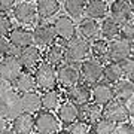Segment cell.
<instances>
[{
    "instance_id": "6da1fadb",
    "label": "cell",
    "mask_w": 134,
    "mask_h": 134,
    "mask_svg": "<svg viewBox=\"0 0 134 134\" xmlns=\"http://www.w3.org/2000/svg\"><path fill=\"white\" fill-rule=\"evenodd\" d=\"M66 42V60L70 63H76L85 60L86 55L90 54V43L85 37H79V36H73V37L64 40Z\"/></svg>"
},
{
    "instance_id": "bcb514c9",
    "label": "cell",
    "mask_w": 134,
    "mask_h": 134,
    "mask_svg": "<svg viewBox=\"0 0 134 134\" xmlns=\"http://www.w3.org/2000/svg\"><path fill=\"white\" fill-rule=\"evenodd\" d=\"M54 134H67V133H66V131H55Z\"/></svg>"
},
{
    "instance_id": "30bf717a",
    "label": "cell",
    "mask_w": 134,
    "mask_h": 134,
    "mask_svg": "<svg viewBox=\"0 0 134 134\" xmlns=\"http://www.w3.org/2000/svg\"><path fill=\"white\" fill-rule=\"evenodd\" d=\"M14 18L18 21L19 24L24 25H30L34 23V19L37 16V12H36V6L29 2V0H24L18 5L14 6Z\"/></svg>"
},
{
    "instance_id": "e575fe53",
    "label": "cell",
    "mask_w": 134,
    "mask_h": 134,
    "mask_svg": "<svg viewBox=\"0 0 134 134\" xmlns=\"http://www.w3.org/2000/svg\"><path fill=\"white\" fill-rule=\"evenodd\" d=\"M119 36L122 39H127L128 42L134 40V23L131 19L119 25Z\"/></svg>"
},
{
    "instance_id": "836d02e7",
    "label": "cell",
    "mask_w": 134,
    "mask_h": 134,
    "mask_svg": "<svg viewBox=\"0 0 134 134\" xmlns=\"http://www.w3.org/2000/svg\"><path fill=\"white\" fill-rule=\"evenodd\" d=\"M66 133L67 134H90L91 133V128H90V125L86 124V122H83L81 119H76L75 122L67 125Z\"/></svg>"
},
{
    "instance_id": "f1b7e54d",
    "label": "cell",
    "mask_w": 134,
    "mask_h": 134,
    "mask_svg": "<svg viewBox=\"0 0 134 134\" xmlns=\"http://www.w3.org/2000/svg\"><path fill=\"white\" fill-rule=\"evenodd\" d=\"M91 52L100 63L109 61V42L106 39L94 40V43L91 45Z\"/></svg>"
},
{
    "instance_id": "1f68e13d",
    "label": "cell",
    "mask_w": 134,
    "mask_h": 134,
    "mask_svg": "<svg viewBox=\"0 0 134 134\" xmlns=\"http://www.w3.org/2000/svg\"><path fill=\"white\" fill-rule=\"evenodd\" d=\"M85 0H66L64 9L72 18H79L85 14Z\"/></svg>"
},
{
    "instance_id": "9a60e30c",
    "label": "cell",
    "mask_w": 134,
    "mask_h": 134,
    "mask_svg": "<svg viewBox=\"0 0 134 134\" xmlns=\"http://www.w3.org/2000/svg\"><path fill=\"white\" fill-rule=\"evenodd\" d=\"M91 98L94 100V103L100 106L107 104L110 100L115 98V94H113V86L110 85L109 82H97L94 83L91 90Z\"/></svg>"
},
{
    "instance_id": "d4e9b609",
    "label": "cell",
    "mask_w": 134,
    "mask_h": 134,
    "mask_svg": "<svg viewBox=\"0 0 134 134\" xmlns=\"http://www.w3.org/2000/svg\"><path fill=\"white\" fill-rule=\"evenodd\" d=\"M113 94L118 100L127 101L134 97V83L130 79H122L121 77L118 82H115L113 86Z\"/></svg>"
},
{
    "instance_id": "60d3db41",
    "label": "cell",
    "mask_w": 134,
    "mask_h": 134,
    "mask_svg": "<svg viewBox=\"0 0 134 134\" xmlns=\"http://www.w3.org/2000/svg\"><path fill=\"white\" fill-rule=\"evenodd\" d=\"M10 90H14V82L8 81V79L0 76V94H2V92H8V91H10Z\"/></svg>"
},
{
    "instance_id": "4316f807",
    "label": "cell",
    "mask_w": 134,
    "mask_h": 134,
    "mask_svg": "<svg viewBox=\"0 0 134 134\" xmlns=\"http://www.w3.org/2000/svg\"><path fill=\"white\" fill-rule=\"evenodd\" d=\"M79 33L85 39H94L100 33V24L97 23V19L86 16L79 23Z\"/></svg>"
},
{
    "instance_id": "44dd1931",
    "label": "cell",
    "mask_w": 134,
    "mask_h": 134,
    "mask_svg": "<svg viewBox=\"0 0 134 134\" xmlns=\"http://www.w3.org/2000/svg\"><path fill=\"white\" fill-rule=\"evenodd\" d=\"M36 79L34 75L30 72H21L14 81V90L16 92H29V91H36Z\"/></svg>"
},
{
    "instance_id": "d6986e66",
    "label": "cell",
    "mask_w": 134,
    "mask_h": 134,
    "mask_svg": "<svg viewBox=\"0 0 134 134\" xmlns=\"http://www.w3.org/2000/svg\"><path fill=\"white\" fill-rule=\"evenodd\" d=\"M10 125L16 134H29L34 131V116L33 113L23 112L14 119H10Z\"/></svg>"
},
{
    "instance_id": "ffe728a7",
    "label": "cell",
    "mask_w": 134,
    "mask_h": 134,
    "mask_svg": "<svg viewBox=\"0 0 134 134\" xmlns=\"http://www.w3.org/2000/svg\"><path fill=\"white\" fill-rule=\"evenodd\" d=\"M57 118L63 124H72L76 119H79V107L73 104L72 101H66L57 107Z\"/></svg>"
},
{
    "instance_id": "681fc988",
    "label": "cell",
    "mask_w": 134,
    "mask_h": 134,
    "mask_svg": "<svg viewBox=\"0 0 134 134\" xmlns=\"http://www.w3.org/2000/svg\"><path fill=\"white\" fill-rule=\"evenodd\" d=\"M131 79H133V83H134V77H131Z\"/></svg>"
},
{
    "instance_id": "4fadbf2b",
    "label": "cell",
    "mask_w": 134,
    "mask_h": 134,
    "mask_svg": "<svg viewBox=\"0 0 134 134\" xmlns=\"http://www.w3.org/2000/svg\"><path fill=\"white\" fill-rule=\"evenodd\" d=\"M31 33H33V43H36V46H39V48L40 46L46 48L51 43L55 42V39H57V34L54 31L52 25H49V24L36 25Z\"/></svg>"
},
{
    "instance_id": "ac0fdd59",
    "label": "cell",
    "mask_w": 134,
    "mask_h": 134,
    "mask_svg": "<svg viewBox=\"0 0 134 134\" xmlns=\"http://www.w3.org/2000/svg\"><path fill=\"white\" fill-rule=\"evenodd\" d=\"M100 118H103V106L90 101L83 106H79V119L88 125L96 124Z\"/></svg>"
},
{
    "instance_id": "cb8c5ba5",
    "label": "cell",
    "mask_w": 134,
    "mask_h": 134,
    "mask_svg": "<svg viewBox=\"0 0 134 134\" xmlns=\"http://www.w3.org/2000/svg\"><path fill=\"white\" fill-rule=\"evenodd\" d=\"M36 12L37 16L42 19H48L60 10V2L58 0H37L36 2Z\"/></svg>"
},
{
    "instance_id": "7402d4cb",
    "label": "cell",
    "mask_w": 134,
    "mask_h": 134,
    "mask_svg": "<svg viewBox=\"0 0 134 134\" xmlns=\"http://www.w3.org/2000/svg\"><path fill=\"white\" fill-rule=\"evenodd\" d=\"M21 106L23 110L27 113H37L39 110L42 109V103H40V96L36 91H29V92H23L21 96Z\"/></svg>"
},
{
    "instance_id": "4dcf8cb0",
    "label": "cell",
    "mask_w": 134,
    "mask_h": 134,
    "mask_svg": "<svg viewBox=\"0 0 134 134\" xmlns=\"http://www.w3.org/2000/svg\"><path fill=\"white\" fill-rule=\"evenodd\" d=\"M100 31L104 39H115L119 36V24L113 18H103V23L100 25Z\"/></svg>"
},
{
    "instance_id": "7c38bea8",
    "label": "cell",
    "mask_w": 134,
    "mask_h": 134,
    "mask_svg": "<svg viewBox=\"0 0 134 134\" xmlns=\"http://www.w3.org/2000/svg\"><path fill=\"white\" fill-rule=\"evenodd\" d=\"M52 29L57 34V37L67 40V39L73 37L76 34V25L75 21L72 19V16H67V15H60L55 18L52 24Z\"/></svg>"
},
{
    "instance_id": "8992f818",
    "label": "cell",
    "mask_w": 134,
    "mask_h": 134,
    "mask_svg": "<svg viewBox=\"0 0 134 134\" xmlns=\"http://www.w3.org/2000/svg\"><path fill=\"white\" fill-rule=\"evenodd\" d=\"M103 116L115 124H119L128 119V107L122 100H110L107 104L103 106Z\"/></svg>"
},
{
    "instance_id": "7bdbcfd3",
    "label": "cell",
    "mask_w": 134,
    "mask_h": 134,
    "mask_svg": "<svg viewBox=\"0 0 134 134\" xmlns=\"http://www.w3.org/2000/svg\"><path fill=\"white\" fill-rule=\"evenodd\" d=\"M0 134H16L12 128H8V127H5V128L0 130Z\"/></svg>"
},
{
    "instance_id": "d590c367",
    "label": "cell",
    "mask_w": 134,
    "mask_h": 134,
    "mask_svg": "<svg viewBox=\"0 0 134 134\" xmlns=\"http://www.w3.org/2000/svg\"><path fill=\"white\" fill-rule=\"evenodd\" d=\"M19 49L15 48L14 45H10L8 37H0V58L5 55H18Z\"/></svg>"
},
{
    "instance_id": "c3c4849f",
    "label": "cell",
    "mask_w": 134,
    "mask_h": 134,
    "mask_svg": "<svg viewBox=\"0 0 134 134\" xmlns=\"http://www.w3.org/2000/svg\"><path fill=\"white\" fill-rule=\"evenodd\" d=\"M104 2H112V0H104Z\"/></svg>"
},
{
    "instance_id": "f6af8a7d",
    "label": "cell",
    "mask_w": 134,
    "mask_h": 134,
    "mask_svg": "<svg viewBox=\"0 0 134 134\" xmlns=\"http://www.w3.org/2000/svg\"><path fill=\"white\" fill-rule=\"evenodd\" d=\"M130 6H131V10H133V15H134V0L130 2Z\"/></svg>"
},
{
    "instance_id": "603a6c76",
    "label": "cell",
    "mask_w": 134,
    "mask_h": 134,
    "mask_svg": "<svg viewBox=\"0 0 134 134\" xmlns=\"http://www.w3.org/2000/svg\"><path fill=\"white\" fill-rule=\"evenodd\" d=\"M66 60V49L60 43H51L49 46H46L45 51V61L52 64V66H60L63 61Z\"/></svg>"
},
{
    "instance_id": "d6a6232c",
    "label": "cell",
    "mask_w": 134,
    "mask_h": 134,
    "mask_svg": "<svg viewBox=\"0 0 134 134\" xmlns=\"http://www.w3.org/2000/svg\"><path fill=\"white\" fill-rule=\"evenodd\" d=\"M115 122H112V121L106 119L104 116L100 118V119L97 121L96 124H92V131L94 134H110L115 128Z\"/></svg>"
},
{
    "instance_id": "8fae6325",
    "label": "cell",
    "mask_w": 134,
    "mask_h": 134,
    "mask_svg": "<svg viewBox=\"0 0 134 134\" xmlns=\"http://www.w3.org/2000/svg\"><path fill=\"white\" fill-rule=\"evenodd\" d=\"M23 72V66L18 61L16 55H5L0 58V76L8 79V81H15V77Z\"/></svg>"
},
{
    "instance_id": "f907efd6",
    "label": "cell",
    "mask_w": 134,
    "mask_h": 134,
    "mask_svg": "<svg viewBox=\"0 0 134 134\" xmlns=\"http://www.w3.org/2000/svg\"><path fill=\"white\" fill-rule=\"evenodd\" d=\"M29 134H33V133H29Z\"/></svg>"
},
{
    "instance_id": "f35d334b",
    "label": "cell",
    "mask_w": 134,
    "mask_h": 134,
    "mask_svg": "<svg viewBox=\"0 0 134 134\" xmlns=\"http://www.w3.org/2000/svg\"><path fill=\"white\" fill-rule=\"evenodd\" d=\"M110 134H134V125L130 122H119L118 125H115V128Z\"/></svg>"
},
{
    "instance_id": "3957f363",
    "label": "cell",
    "mask_w": 134,
    "mask_h": 134,
    "mask_svg": "<svg viewBox=\"0 0 134 134\" xmlns=\"http://www.w3.org/2000/svg\"><path fill=\"white\" fill-rule=\"evenodd\" d=\"M36 79V85L39 90H51L57 86V73H55V66L49 63H42L36 67V72L33 73Z\"/></svg>"
},
{
    "instance_id": "8d00e7d4",
    "label": "cell",
    "mask_w": 134,
    "mask_h": 134,
    "mask_svg": "<svg viewBox=\"0 0 134 134\" xmlns=\"http://www.w3.org/2000/svg\"><path fill=\"white\" fill-rule=\"evenodd\" d=\"M12 27L14 25H12V21L9 16L5 14H0V37H6Z\"/></svg>"
},
{
    "instance_id": "277c9868",
    "label": "cell",
    "mask_w": 134,
    "mask_h": 134,
    "mask_svg": "<svg viewBox=\"0 0 134 134\" xmlns=\"http://www.w3.org/2000/svg\"><path fill=\"white\" fill-rule=\"evenodd\" d=\"M60 122L51 110H39L34 116V131L37 134H54L58 131Z\"/></svg>"
},
{
    "instance_id": "9c48e42d",
    "label": "cell",
    "mask_w": 134,
    "mask_h": 134,
    "mask_svg": "<svg viewBox=\"0 0 134 134\" xmlns=\"http://www.w3.org/2000/svg\"><path fill=\"white\" fill-rule=\"evenodd\" d=\"M16 58H18V61L21 63L23 69L31 70V69H36V67L39 66V63L42 60V52H40L39 46L30 45V46H25V48L19 49Z\"/></svg>"
},
{
    "instance_id": "ab89813d",
    "label": "cell",
    "mask_w": 134,
    "mask_h": 134,
    "mask_svg": "<svg viewBox=\"0 0 134 134\" xmlns=\"http://www.w3.org/2000/svg\"><path fill=\"white\" fill-rule=\"evenodd\" d=\"M16 5V0H0V14H6L14 9Z\"/></svg>"
},
{
    "instance_id": "ba28073f",
    "label": "cell",
    "mask_w": 134,
    "mask_h": 134,
    "mask_svg": "<svg viewBox=\"0 0 134 134\" xmlns=\"http://www.w3.org/2000/svg\"><path fill=\"white\" fill-rule=\"evenodd\" d=\"M131 54H133V46H131V42H128L127 39L115 37L109 43V61L119 63L128 58Z\"/></svg>"
},
{
    "instance_id": "2e32d148",
    "label": "cell",
    "mask_w": 134,
    "mask_h": 134,
    "mask_svg": "<svg viewBox=\"0 0 134 134\" xmlns=\"http://www.w3.org/2000/svg\"><path fill=\"white\" fill-rule=\"evenodd\" d=\"M112 2L113 3L110 5V18H113L119 25L130 21L133 16V10L128 0H112Z\"/></svg>"
},
{
    "instance_id": "5b68a950",
    "label": "cell",
    "mask_w": 134,
    "mask_h": 134,
    "mask_svg": "<svg viewBox=\"0 0 134 134\" xmlns=\"http://www.w3.org/2000/svg\"><path fill=\"white\" fill-rule=\"evenodd\" d=\"M57 73V83L64 86V88H70V86L76 85L79 79H81V72L77 66L73 63H67V64H60L58 69H55Z\"/></svg>"
},
{
    "instance_id": "ee69618b",
    "label": "cell",
    "mask_w": 134,
    "mask_h": 134,
    "mask_svg": "<svg viewBox=\"0 0 134 134\" xmlns=\"http://www.w3.org/2000/svg\"><path fill=\"white\" fill-rule=\"evenodd\" d=\"M6 121H8V119H6L5 116H2V115H0V130H2V128H5V127H8V122H6Z\"/></svg>"
},
{
    "instance_id": "b9f144b4",
    "label": "cell",
    "mask_w": 134,
    "mask_h": 134,
    "mask_svg": "<svg viewBox=\"0 0 134 134\" xmlns=\"http://www.w3.org/2000/svg\"><path fill=\"white\" fill-rule=\"evenodd\" d=\"M127 107H128V115L134 118V100H131V103H130Z\"/></svg>"
},
{
    "instance_id": "f546056e",
    "label": "cell",
    "mask_w": 134,
    "mask_h": 134,
    "mask_svg": "<svg viewBox=\"0 0 134 134\" xmlns=\"http://www.w3.org/2000/svg\"><path fill=\"white\" fill-rule=\"evenodd\" d=\"M103 76H104L106 82L109 83H115L124 76V72L121 69L119 63H115V61H110L109 64L103 66Z\"/></svg>"
},
{
    "instance_id": "484cf974",
    "label": "cell",
    "mask_w": 134,
    "mask_h": 134,
    "mask_svg": "<svg viewBox=\"0 0 134 134\" xmlns=\"http://www.w3.org/2000/svg\"><path fill=\"white\" fill-rule=\"evenodd\" d=\"M85 15L94 19H101L107 15V5L104 0H90L85 5Z\"/></svg>"
},
{
    "instance_id": "52a82bcc",
    "label": "cell",
    "mask_w": 134,
    "mask_h": 134,
    "mask_svg": "<svg viewBox=\"0 0 134 134\" xmlns=\"http://www.w3.org/2000/svg\"><path fill=\"white\" fill-rule=\"evenodd\" d=\"M79 72H81V77L86 85H94L103 76V66L100 64L98 60H85L82 63Z\"/></svg>"
},
{
    "instance_id": "7dc6e473",
    "label": "cell",
    "mask_w": 134,
    "mask_h": 134,
    "mask_svg": "<svg viewBox=\"0 0 134 134\" xmlns=\"http://www.w3.org/2000/svg\"><path fill=\"white\" fill-rule=\"evenodd\" d=\"M131 46H133V54H134V40L131 42Z\"/></svg>"
},
{
    "instance_id": "5bb4252c",
    "label": "cell",
    "mask_w": 134,
    "mask_h": 134,
    "mask_svg": "<svg viewBox=\"0 0 134 134\" xmlns=\"http://www.w3.org/2000/svg\"><path fill=\"white\" fill-rule=\"evenodd\" d=\"M6 37H8L10 45H14L18 49L33 45V33L24 27H12Z\"/></svg>"
},
{
    "instance_id": "83f0119b",
    "label": "cell",
    "mask_w": 134,
    "mask_h": 134,
    "mask_svg": "<svg viewBox=\"0 0 134 134\" xmlns=\"http://www.w3.org/2000/svg\"><path fill=\"white\" fill-rule=\"evenodd\" d=\"M60 101H61V97L55 88L45 90L43 94L40 96V103H42V107L45 110H57V107L60 106Z\"/></svg>"
},
{
    "instance_id": "e0dca14e",
    "label": "cell",
    "mask_w": 134,
    "mask_h": 134,
    "mask_svg": "<svg viewBox=\"0 0 134 134\" xmlns=\"http://www.w3.org/2000/svg\"><path fill=\"white\" fill-rule=\"evenodd\" d=\"M67 98H69V101H72L73 104H76L77 107L83 106L91 100V90L88 88L86 83L77 82L76 85L67 88Z\"/></svg>"
},
{
    "instance_id": "7a4b0ae2",
    "label": "cell",
    "mask_w": 134,
    "mask_h": 134,
    "mask_svg": "<svg viewBox=\"0 0 134 134\" xmlns=\"http://www.w3.org/2000/svg\"><path fill=\"white\" fill-rule=\"evenodd\" d=\"M23 112L24 110L21 106V98L15 90L0 94V115L2 116H5L6 119L10 121Z\"/></svg>"
},
{
    "instance_id": "74e56055",
    "label": "cell",
    "mask_w": 134,
    "mask_h": 134,
    "mask_svg": "<svg viewBox=\"0 0 134 134\" xmlns=\"http://www.w3.org/2000/svg\"><path fill=\"white\" fill-rule=\"evenodd\" d=\"M119 66L122 69L124 75H128L130 77H134V57L131 58V55H130L128 58L119 61Z\"/></svg>"
},
{
    "instance_id": "816d5d0a",
    "label": "cell",
    "mask_w": 134,
    "mask_h": 134,
    "mask_svg": "<svg viewBox=\"0 0 134 134\" xmlns=\"http://www.w3.org/2000/svg\"><path fill=\"white\" fill-rule=\"evenodd\" d=\"M29 2H31V0H29Z\"/></svg>"
}]
</instances>
